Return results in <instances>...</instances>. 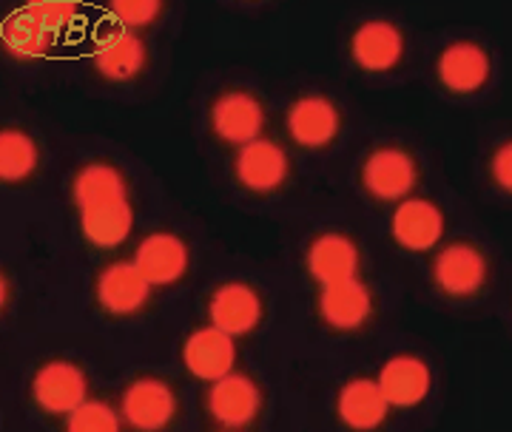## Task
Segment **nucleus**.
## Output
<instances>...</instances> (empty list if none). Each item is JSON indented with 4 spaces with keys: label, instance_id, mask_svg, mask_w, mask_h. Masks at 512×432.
Returning <instances> with one entry per match:
<instances>
[{
    "label": "nucleus",
    "instance_id": "nucleus-1",
    "mask_svg": "<svg viewBox=\"0 0 512 432\" xmlns=\"http://www.w3.org/2000/svg\"><path fill=\"white\" fill-rule=\"evenodd\" d=\"M211 126L231 145H248L259 140V131L265 126V114L254 94L248 91H228L211 108Z\"/></svg>",
    "mask_w": 512,
    "mask_h": 432
},
{
    "label": "nucleus",
    "instance_id": "nucleus-2",
    "mask_svg": "<svg viewBox=\"0 0 512 432\" xmlns=\"http://www.w3.org/2000/svg\"><path fill=\"white\" fill-rule=\"evenodd\" d=\"M177 413V398L171 387L157 378L134 381L123 396V415L134 430H163Z\"/></svg>",
    "mask_w": 512,
    "mask_h": 432
},
{
    "label": "nucleus",
    "instance_id": "nucleus-3",
    "mask_svg": "<svg viewBox=\"0 0 512 432\" xmlns=\"http://www.w3.org/2000/svg\"><path fill=\"white\" fill-rule=\"evenodd\" d=\"M436 285H439L447 296H473L481 290L484 279H487V259L484 253L467 245V242H456L450 248H444L436 259Z\"/></svg>",
    "mask_w": 512,
    "mask_h": 432
},
{
    "label": "nucleus",
    "instance_id": "nucleus-4",
    "mask_svg": "<svg viewBox=\"0 0 512 432\" xmlns=\"http://www.w3.org/2000/svg\"><path fill=\"white\" fill-rule=\"evenodd\" d=\"M416 174V160L404 154L402 148H379L367 157L362 182L373 197L399 199L410 194V188L416 185Z\"/></svg>",
    "mask_w": 512,
    "mask_h": 432
},
{
    "label": "nucleus",
    "instance_id": "nucleus-5",
    "mask_svg": "<svg viewBox=\"0 0 512 432\" xmlns=\"http://www.w3.org/2000/svg\"><path fill=\"white\" fill-rule=\"evenodd\" d=\"M259 390L251 378L245 376H222L211 387L208 396V410L214 415V421L225 430H242L248 427L259 413Z\"/></svg>",
    "mask_w": 512,
    "mask_h": 432
},
{
    "label": "nucleus",
    "instance_id": "nucleus-6",
    "mask_svg": "<svg viewBox=\"0 0 512 432\" xmlns=\"http://www.w3.org/2000/svg\"><path fill=\"white\" fill-rule=\"evenodd\" d=\"M35 398L46 413H72L86 398V376L69 361H52L35 376Z\"/></svg>",
    "mask_w": 512,
    "mask_h": 432
},
{
    "label": "nucleus",
    "instance_id": "nucleus-7",
    "mask_svg": "<svg viewBox=\"0 0 512 432\" xmlns=\"http://www.w3.org/2000/svg\"><path fill=\"white\" fill-rule=\"evenodd\" d=\"M237 180L254 194H265V191L279 188L282 182L288 180L285 151L271 140L248 143L237 157Z\"/></svg>",
    "mask_w": 512,
    "mask_h": 432
},
{
    "label": "nucleus",
    "instance_id": "nucleus-8",
    "mask_svg": "<svg viewBox=\"0 0 512 432\" xmlns=\"http://www.w3.org/2000/svg\"><path fill=\"white\" fill-rule=\"evenodd\" d=\"M185 367L202 381H217V378L228 376L234 359H237V350L231 336L220 330V327H205L197 330L183 350Z\"/></svg>",
    "mask_w": 512,
    "mask_h": 432
},
{
    "label": "nucleus",
    "instance_id": "nucleus-9",
    "mask_svg": "<svg viewBox=\"0 0 512 432\" xmlns=\"http://www.w3.org/2000/svg\"><path fill=\"white\" fill-rule=\"evenodd\" d=\"M151 282L137 270V265H111L97 279V296L100 305L114 316H131L148 302Z\"/></svg>",
    "mask_w": 512,
    "mask_h": 432
},
{
    "label": "nucleus",
    "instance_id": "nucleus-10",
    "mask_svg": "<svg viewBox=\"0 0 512 432\" xmlns=\"http://www.w3.org/2000/svg\"><path fill=\"white\" fill-rule=\"evenodd\" d=\"M288 131L302 148H325L339 134V111L325 97H302L288 114Z\"/></svg>",
    "mask_w": 512,
    "mask_h": 432
},
{
    "label": "nucleus",
    "instance_id": "nucleus-11",
    "mask_svg": "<svg viewBox=\"0 0 512 432\" xmlns=\"http://www.w3.org/2000/svg\"><path fill=\"white\" fill-rule=\"evenodd\" d=\"M439 80L453 94H473L490 80V57L476 43H453L439 57Z\"/></svg>",
    "mask_w": 512,
    "mask_h": 432
},
{
    "label": "nucleus",
    "instance_id": "nucleus-12",
    "mask_svg": "<svg viewBox=\"0 0 512 432\" xmlns=\"http://www.w3.org/2000/svg\"><path fill=\"white\" fill-rule=\"evenodd\" d=\"M134 265L151 285H171L188 268V251L174 234H151L137 245Z\"/></svg>",
    "mask_w": 512,
    "mask_h": 432
},
{
    "label": "nucleus",
    "instance_id": "nucleus-13",
    "mask_svg": "<svg viewBox=\"0 0 512 432\" xmlns=\"http://www.w3.org/2000/svg\"><path fill=\"white\" fill-rule=\"evenodd\" d=\"M444 234L441 211L427 199H407L393 214V236L407 251H427Z\"/></svg>",
    "mask_w": 512,
    "mask_h": 432
},
{
    "label": "nucleus",
    "instance_id": "nucleus-14",
    "mask_svg": "<svg viewBox=\"0 0 512 432\" xmlns=\"http://www.w3.org/2000/svg\"><path fill=\"white\" fill-rule=\"evenodd\" d=\"M404 52V37L396 26L373 20L356 29L353 35V57L365 72H387L393 69Z\"/></svg>",
    "mask_w": 512,
    "mask_h": 432
},
{
    "label": "nucleus",
    "instance_id": "nucleus-15",
    "mask_svg": "<svg viewBox=\"0 0 512 432\" xmlns=\"http://www.w3.org/2000/svg\"><path fill=\"white\" fill-rule=\"evenodd\" d=\"M262 319V302L248 285H225L211 299V322L228 336L254 330Z\"/></svg>",
    "mask_w": 512,
    "mask_h": 432
},
{
    "label": "nucleus",
    "instance_id": "nucleus-16",
    "mask_svg": "<svg viewBox=\"0 0 512 432\" xmlns=\"http://www.w3.org/2000/svg\"><path fill=\"white\" fill-rule=\"evenodd\" d=\"M308 268H311L313 279L322 285L345 282V279H353L359 270V251L348 236L325 234L313 242L311 253H308Z\"/></svg>",
    "mask_w": 512,
    "mask_h": 432
},
{
    "label": "nucleus",
    "instance_id": "nucleus-17",
    "mask_svg": "<svg viewBox=\"0 0 512 432\" xmlns=\"http://www.w3.org/2000/svg\"><path fill=\"white\" fill-rule=\"evenodd\" d=\"M379 387H382L387 404L393 407H413L430 390V370L427 364L410 356H399V359L387 361L379 376Z\"/></svg>",
    "mask_w": 512,
    "mask_h": 432
},
{
    "label": "nucleus",
    "instance_id": "nucleus-18",
    "mask_svg": "<svg viewBox=\"0 0 512 432\" xmlns=\"http://www.w3.org/2000/svg\"><path fill=\"white\" fill-rule=\"evenodd\" d=\"M319 310L325 316V322L339 327V330H353L370 316V293L362 282L345 279V282H333L325 285L319 296Z\"/></svg>",
    "mask_w": 512,
    "mask_h": 432
},
{
    "label": "nucleus",
    "instance_id": "nucleus-19",
    "mask_svg": "<svg viewBox=\"0 0 512 432\" xmlns=\"http://www.w3.org/2000/svg\"><path fill=\"white\" fill-rule=\"evenodd\" d=\"M387 415V398L382 387L359 378L350 381L339 396V418L353 430H376Z\"/></svg>",
    "mask_w": 512,
    "mask_h": 432
},
{
    "label": "nucleus",
    "instance_id": "nucleus-20",
    "mask_svg": "<svg viewBox=\"0 0 512 432\" xmlns=\"http://www.w3.org/2000/svg\"><path fill=\"white\" fill-rule=\"evenodd\" d=\"M83 234L97 248H114L120 245L131 231V208L126 199H109L83 208Z\"/></svg>",
    "mask_w": 512,
    "mask_h": 432
},
{
    "label": "nucleus",
    "instance_id": "nucleus-21",
    "mask_svg": "<svg viewBox=\"0 0 512 432\" xmlns=\"http://www.w3.org/2000/svg\"><path fill=\"white\" fill-rule=\"evenodd\" d=\"M94 63H97V72L109 80H128L143 69L146 63V46L143 40L128 32L120 35H111L109 40H103L97 46L94 54Z\"/></svg>",
    "mask_w": 512,
    "mask_h": 432
},
{
    "label": "nucleus",
    "instance_id": "nucleus-22",
    "mask_svg": "<svg viewBox=\"0 0 512 432\" xmlns=\"http://www.w3.org/2000/svg\"><path fill=\"white\" fill-rule=\"evenodd\" d=\"M74 199L83 208L97 205V202H109V199H126V182L114 165L92 162L74 180Z\"/></svg>",
    "mask_w": 512,
    "mask_h": 432
},
{
    "label": "nucleus",
    "instance_id": "nucleus-23",
    "mask_svg": "<svg viewBox=\"0 0 512 432\" xmlns=\"http://www.w3.org/2000/svg\"><path fill=\"white\" fill-rule=\"evenodd\" d=\"M37 168V145L15 128L0 134V177L3 182L26 180Z\"/></svg>",
    "mask_w": 512,
    "mask_h": 432
},
{
    "label": "nucleus",
    "instance_id": "nucleus-24",
    "mask_svg": "<svg viewBox=\"0 0 512 432\" xmlns=\"http://www.w3.org/2000/svg\"><path fill=\"white\" fill-rule=\"evenodd\" d=\"M3 40L12 46V52L23 54V57H37V54H43L49 49V43L55 40V35L40 29L35 20L20 9L18 15L9 18V23L3 26Z\"/></svg>",
    "mask_w": 512,
    "mask_h": 432
},
{
    "label": "nucleus",
    "instance_id": "nucleus-25",
    "mask_svg": "<svg viewBox=\"0 0 512 432\" xmlns=\"http://www.w3.org/2000/svg\"><path fill=\"white\" fill-rule=\"evenodd\" d=\"M72 432H117L120 430V421L111 407L106 404H80L77 410L69 413V424Z\"/></svg>",
    "mask_w": 512,
    "mask_h": 432
},
{
    "label": "nucleus",
    "instance_id": "nucleus-26",
    "mask_svg": "<svg viewBox=\"0 0 512 432\" xmlns=\"http://www.w3.org/2000/svg\"><path fill=\"white\" fill-rule=\"evenodd\" d=\"M29 18L35 20L40 29H46L49 35H55L63 29V23L74 15V6L72 3H52V0H43V3H32V6H26L23 9Z\"/></svg>",
    "mask_w": 512,
    "mask_h": 432
},
{
    "label": "nucleus",
    "instance_id": "nucleus-27",
    "mask_svg": "<svg viewBox=\"0 0 512 432\" xmlns=\"http://www.w3.org/2000/svg\"><path fill=\"white\" fill-rule=\"evenodd\" d=\"M163 3L157 0H120L111 3V15L120 20L123 26H148L151 20L160 15Z\"/></svg>",
    "mask_w": 512,
    "mask_h": 432
},
{
    "label": "nucleus",
    "instance_id": "nucleus-28",
    "mask_svg": "<svg viewBox=\"0 0 512 432\" xmlns=\"http://www.w3.org/2000/svg\"><path fill=\"white\" fill-rule=\"evenodd\" d=\"M493 177L498 188H504L507 194L512 191V145H501L493 157Z\"/></svg>",
    "mask_w": 512,
    "mask_h": 432
}]
</instances>
